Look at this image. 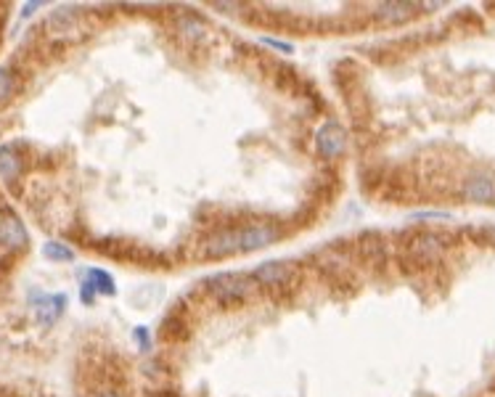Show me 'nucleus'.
I'll use <instances>...</instances> for the list:
<instances>
[{"instance_id": "nucleus-12", "label": "nucleus", "mask_w": 495, "mask_h": 397, "mask_svg": "<svg viewBox=\"0 0 495 397\" xmlns=\"http://www.w3.org/2000/svg\"><path fill=\"white\" fill-rule=\"evenodd\" d=\"M445 249V238L437 233H421L418 238H414V251L416 254H427V257H437Z\"/></svg>"}, {"instance_id": "nucleus-5", "label": "nucleus", "mask_w": 495, "mask_h": 397, "mask_svg": "<svg viewBox=\"0 0 495 397\" xmlns=\"http://www.w3.org/2000/svg\"><path fill=\"white\" fill-rule=\"evenodd\" d=\"M0 244L8 249H24L29 244L27 228L14 212H0Z\"/></svg>"}, {"instance_id": "nucleus-3", "label": "nucleus", "mask_w": 495, "mask_h": 397, "mask_svg": "<svg viewBox=\"0 0 495 397\" xmlns=\"http://www.w3.org/2000/svg\"><path fill=\"white\" fill-rule=\"evenodd\" d=\"M297 267L292 263H283V260H270V263L257 265L252 270L257 286H286L292 278H294Z\"/></svg>"}, {"instance_id": "nucleus-7", "label": "nucleus", "mask_w": 495, "mask_h": 397, "mask_svg": "<svg viewBox=\"0 0 495 397\" xmlns=\"http://www.w3.org/2000/svg\"><path fill=\"white\" fill-rule=\"evenodd\" d=\"M464 196L474 204H490L495 201V178L487 172H477L464 183Z\"/></svg>"}, {"instance_id": "nucleus-17", "label": "nucleus", "mask_w": 495, "mask_h": 397, "mask_svg": "<svg viewBox=\"0 0 495 397\" xmlns=\"http://www.w3.org/2000/svg\"><path fill=\"white\" fill-rule=\"evenodd\" d=\"M262 45H268L273 51H281V53H294V45L292 42H283V40H276V38H262L260 40Z\"/></svg>"}, {"instance_id": "nucleus-14", "label": "nucleus", "mask_w": 495, "mask_h": 397, "mask_svg": "<svg viewBox=\"0 0 495 397\" xmlns=\"http://www.w3.org/2000/svg\"><path fill=\"white\" fill-rule=\"evenodd\" d=\"M16 91V77L8 66H0V104H6Z\"/></svg>"}, {"instance_id": "nucleus-6", "label": "nucleus", "mask_w": 495, "mask_h": 397, "mask_svg": "<svg viewBox=\"0 0 495 397\" xmlns=\"http://www.w3.org/2000/svg\"><path fill=\"white\" fill-rule=\"evenodd\" d=\"M241 251L239 244V228H228V231H220L204 241V254L212 257V260H220V257H230Z\"/></svg>"}, {"instance_id": "nucleus-8", "label": "nucleus", "mask_w": 495, "mask_h": 397, "mask_svg": "<svg viewBox=\"0 0 495 397\" xmlns=\"http://www.w3.org/2000/svg\"><path fill=\"white\" fill-rule=\"evenodd\" d=\"M67 310V294H42L35 302V316L40 326H54Z\"/></svg>"}, {"instance_id": "nucleus-19", "label": "nucleus", "mask_w": 495, "mask_h": 397, "mask_svg": "<svg viewBox=\"0 0 495 397\" xmlns=\"http://www.w3.org/2000/svg\"><path fill=\"white\" fill-rule=\"evenodd\" d=\"M414 220H450L448 212H414Z\"/></svg>"}, {"instance_id": "nucleus-16", "label": "nucleus", "mask_w": 495, "mask_h": 397, "mask_svg": "<svg viewBox=\"0 0 495 397\" xmlns=\"http://www.w3.org/2000/svg\"><path fill=\"white\" fill-rule=\"evenodd\" d=\"M133 339H135V342H138V347H141L143 352H146V350H151V334H148L146 326H135Z\"/></svg>"}, {"instance_id": "nucleus-13", "label": "nucleus", "mask_w": 495, "mask_h": 397, "mask_svg": "<svg viewBox=\"0 0 495 397\" xmlns=\"http://www.w3.org/2000/svg\"><path fill=\"white\" fill-rule=\"evenodd\" d=\"M42 257L51 260V263H74L77 254L61 241H48V244H42Z\"/></svg>"}, {"instance_id": "nucleus-20", "label": "nucleus", "mask_w": 495, "mask_h": 397, "mask_svg": "<svg viewBox=\"0 0 495 397\" xmlns=\"http://www.w3.org/2000/svg\"><path fill=\"white\" fill-rule=\"evenodd\" d=\"M42 3L40 0H35V3H27V6H24V11H22V16H24V19H27V16H32V13L38 11V8H40Z\"/></svg>"}, {"instance_id": "nucleus-10", "label": "nucleus", "mask_w": 495, "mask_h": 397, "mask_svg": "<svg viewBox=\"0 0 495 397\" xmlns=\"http://www.w3.org/2000/svg\"><path fill=\"white\" fill-rule=\"evenodd\" d=\"M416 11V3H382L376 6V16L384 22H405Z\"/></svg>"}, {"instance_id": "nucleus-2", "label": "nucleus", "mask_w": 495, "mask_h": 397, "mask_svg": "<svg viewBox=\"0 0 495 397\" xmlns=\"http://www.w3.org/2000/svg\"><path fill=\"white\" fill-rule=\"evenodd\" d=\"M347 148V130L336 122V119H329L323 122L318 132H315V151L321 159H339Z\"/></svg>"}, {"instance_id": "nucleus-15", "label": "nucleus", "mask_w": 495, "mask_h": 397, "mask_svg": "<svg viewBox=\"0 0 495 397\" xmlns=\"http://www.w3.org/2000/svg\"><path fill=\"white\" fill-rule=\"evenodd\" d=\"M180 29L186 32L188 38H204V32H207V26L201 24L199 19H194V16H183V22H180Z\"/></svg>"}, {"instance_id": "nucleus-4", "label": "nucleus", "mask_w": 495, "mask_h": 397, "mask_svg": "<svg viewBox=\"0 0 495 397\" xmlns=\"http://www.w3.org/2000/svg\"><path fill=\"white\" fill-rule=\"evenodd\" d=\"M276 238H278V228H276L273 223H257V225H246V228H239L241 251L265 249V247H270Z\"/></svg>"}, {"instance_id": "nucleus-21", "label": "nucleus", "mask_w": 495, "mask_h": 397, "mask_svg": "<svg viewBox=\"0 0 495 397\" xmlns=\"http://www.w3.org/2000/svg\"><path fill=\"white\" fill-rule=\"evenodd\" d=\"M98 397H125L122 392H117V389H101L98 392Z\"/></svg>"}, {"instance_id": "nucleus-18", "label": "nucleus", "mask_w": 495, "mask_h": 397, "mask_svg": "<svg viewBox=\"0 0 495 397\" xmlns=\"http://www.w3.org/2000/svg\"><path fill=\"white\" fill-rule=\"evenodd\" d=\"M80 299H82V304H93V299H95V289L88 278L82 281V286H80Z\"/></svg>"}, {"instance_id": "nucleus-11", "label": "nucleus", "mask_w": 495, "mask_h": 397, "mask_svg": "<svg viewBox=\"0 0 495 397\" xmlns=\"http://www.w3.org/2000/svg\"><path fill=\"white\" fill-rule=\"evenodd\" d=\"M85 278L93 283L95 294H104V297H114V294H117V283H114L111 273H107V270H101V267H91V270L85 273Z\"/></svg>"}, {"instance_id": "nucleus-1", "label": "nucleus", "mask_w": 495, "mask_h": 397, "mask_svg": "<svg viewBox=\"0 0 495 397\" xmlns=\"http://www.w3.org/2000/svg\"><path fill=\"white\" fill-rule=\"evenodd\" d=\"M207 286L223 304L241 302L244 297H249L255 289V278L244 276V273H217L207 281Z\"/></svg>"}, {"instance_id": "nucleus-9", "label": "nucleus", "mask_w": 495, "mask_h": 397, "mask_svg": "<svg viewBox=\"0 0 495 397\" xmlns=\"http://www.w3.org/2000/svg\"><path fill=\"white\" fill-rule=\"evenodd\" d=\"M22 170H24L22 157L16 154L11 146H0V180L11 183V180H16L22 175Z\"/></svg>"}]
</instances>
